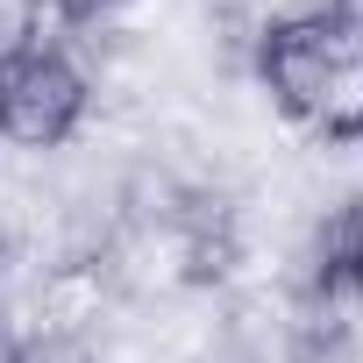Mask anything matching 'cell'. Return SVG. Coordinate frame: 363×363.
<instances>
[{"instance_id":"6da1fadb","label":"cell","mask_w":363,"mask_h":363,"mask_svg":"<svg viewBox=\"0 0 363 363\" xmlns=\"http://www.w3.org/2000/svg\"><path fill=\"white\" fill-rule=\"evenodd\" d=\"M93 114V86L72 50H29L0 72V135L15 150H65Z\"/></svg>"},{"instance_id":"5b68a950","label":"cell","mask_w":363,"mask_h":363,"mask_svg":"<svg viewBox=\"0 0 363 363\" xmlns=\"http://www.w3.org/2000/svg\"><path fill=\"white\" fill-rule=\"evenodd\" d=\"M57 29H72L50 0H0V72L29 50H57Z\"/></svg>"},{"instance_id":"52a82bcc","label":"cell","mask_w":363,"mask_h":363,"mask_svg":"<svg viewBox=\"0 0 363 363\" xmlns=\"http://www.w3.org/2000/svg\"><path fill=\"white\" fill-rule=\"evenodd\" d=\"M50 8H57V15L72 22V29H100V22H107V15L121 8V0H50Z\"/></svg>"},{"instance_id":"7a4b0ae2","label":"cell","mask_w":363,"mask_h":363,"mask_svg":"<svg viewBox=\"0 0 363 363\" xmlns=\"http://www.w3.org/2000/svg\"><path fill=\"white\" fill-rule=\"evenodd\" d=\"M349 43H335L313 15H299V22H271L264 36H257V86H264V100L285 114V121H306V107H313V93H320V79H328V65L342 57Z\"/></svg>"},{"instance_id":"8992f818","label":"cell","mask_w":363,"mask_h":363,"mask_svg":"<svg viewBox=\"0 0 363 363\" xmlns=\"http://www.w3.org/2000/svg\"><path fill=\"white\" fill-rule=\"evenodd\" d=\"M8 363H100L93 342H57V335H36V342H15Z\"/></svg>"},{"instance_id":"3957f363","label":"cell","mask_w":363,"mask_h":363,"mask_svg":"<svg viewBox=\"0 0 363 363\" xmlns=\"http://www.w3.org/2000/svg\"><path fill=\"white\" fill-rule=\"evenodd\" d=\"M121 306H128V299L114 292L107 264H50L43 285H36L29 342H36V335H57V342H100L107 320H114Z\"/></svg>"},{"instance_id":"277c9868","label":"cell","mask_w":363,"mask_h":363,"mask_svg":"<svg viewBox=\"0 0 363 363\" xmlns=\"http://www.w3.org/2000/svg\"><path fill=\"white\" fill-rule=\"evenodd\" d=\"M313 143H363V50H342L299 121Z\"/></svg>"}]
</instances>
